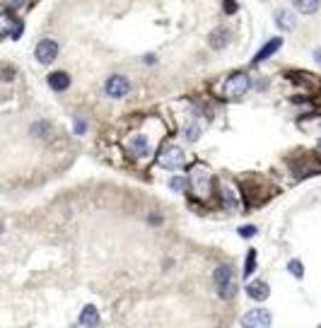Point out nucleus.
<instances>
[{
    "label": "nucleus",
    "instance_id": "obj_26",
    "mask_svg": "<svg viewBox=\"0 0 321 328\" xmlns=\"http://www.w3.org/2000/svg\"><path fill=\"white\" fill-rule=\"evenodd\" d=\"M319 152H321V140H319Z\"/></svg>",
    "mask_w": 321,
    "mask_h": 328
},
{
    "label": "nucleus",
    "instance_id": "obj_1",
    "mask_svg": "<svg viewBox=\"0 0 321 328\" xmlns=\"http://www.w3.org/2000/svg\"><path fill=\"white\" fill-rule=\"evenodd\" d=\"M249 89H251V77L244 75V73H237L225 82V97L227 99H242Z\"/></svg>",
    "mask_w": 321,
    "mask_h": 328
},
{
    "label": "nucleus",
    "instance_id": "obj_15",
    "mask_svg": "<svg viewBox=\"0 0 321 328\" xmlns=\"http://www.w3.org/2000/svg\"><path fill=\"white\" fill-rule=\"evenodd\" d=\"M213 278H215V285H217V287H222V285H227V283L234 280V275H232V268H229V265H220V268L215 270V275H213Z\"/></svg>",
    "mask_w": 321,
    "mask_h": 328
},
{
    "label": "nucleus",
    "instance_id": "obj_22",
    "mask_svg": "<svg viewBox=\"0 0 321 328\" xmlns=\"http://www.w3.org/2000/svg\"><path fill=\"white\" fill-rule=\"evenodd\" d=\"M239 237H244V239H251V237H256V227H253V224L242 227V229H239Z\"/></svg>",
    "mask_w": 321,
    "mask_h": 328
},
{
    "label": "nucleus",
    "instance_id": "obj_19",
    "mask_svg": "<svg viewBox=\"0 0 321 328\" xmlns=\"http://www.w3.org/2000/svg\"><path fill=\"white\" fill-rule=\"evenodd\" d=\"M253 268H256V251H249V256H247V268H244V278H249L253 273Z\"/></svg>",
    "mask_w": 321,
    "mask_h": 328
},
{
    "label": "nucleus",
    "instance_id": "obj_10",
    "mask_svg": "<svg viewBox=\"0 0 321 328\" xmlns=\"http://www.w3.org/2000/svg\"><path fill=\"white\" fill-rule=\"evenodd\" d=\"M227 41H229V32L225 29V27H217L213 34H210V48H215V51H220V48H225L227 46Z\"/></svg>",
    "mask_w": 321,
    "mask_h": 328
},
{
    "label": "nucleus",
    "instance_id": "obj_4",
    "mask_svg": "<svg viewBox=\"0 0 321 328\" xmlns=\"http://www.w3.org/2000/svg\"><path fill=\"white\" fill-rule=\"evenodd\" d=\"M104 92L111 97V99H123L128 92H131V82L123 77V75H111L104 85Z\"/></svg>",
    "mask_w": 321,
    "mask_h": 328
},
{
    "label": "nucleus",
    "instance_id": "obj_24",
    "mask_svg": "<svg viewBox=\"0 0 321 328\" xmlns=\"http://www.w3.org/2000/svg\"><path fill=\"white\" fill-rule=\"evenodd\" d=\"M85 128H87V126H85V121H82V118H77V121H75V131L82 135V133H85Z\"/></svg>",
    "mask_w": 321,
    "mask_h": 328
},
{
    "label": "nucleus",
    "instance_id": "obj_6",
    "mask_svg": "<svg viewBox=\"0 0 321 328\" xmlns=\"http://www.w3.org/2000/svg\"><path fill=\"white\" fill-rule=\"evenodd\" d=\"M126 145H128V150L136 154V157H147V154L152 152V143H150L147 135H143V133L131 135V138L126 140Z\"/></svg>",
    "mask_w": 321,
    "mask_h": 328
},
{
    "label": "nucleus",
    "instance_id": "obj_21",
    "mask_svg": "<svg viewBox=\"0 0 321 328\" xmlns=\"http://www.w3.org/2000/svg\"><path fill=\"white\" fill-rule=\"evenodd\" d=\"M169 188H172V191H177V193L183 191V188H186V179H183V176H174V179L169 181Z\"/></svg>",
    "mask_w": 321,
    "mask_h": 328
},
{
    "label": "nucleus",
    "instance_id": "obj_23",
    "mask_svg": "<svg viewBox=\"0 0 321 328\" xmlns=\"http://www.w3.org/2000/svg\"><path fill=\"white\" fill-rule=\"evenodd\" d=\"M222 7H225V12H227V15H234V12H237V2H234V0H225V5H222Z\"/></svg>",
    "mask_w": 321,
    "mask_h": 328
},
{
    "label": "nucleus",
    "instance_id": "obj_20",
    "mask_svg": "<svg viewBox=\"0 0 321 328\" xmlns=\"http://www.w3.org/2000/svg\"><path fill=\"white\" fill-rule=\"evenodd\" d=\"M287 270H290V273H292L295 278H302V275H304V265H302V263H299L297 258L287 263Z\"/></svg>",
    "mask_w": 321,
    "mask_h": 328
},
{
    "label": "nucleus",
    "instance_id": "obj_8",
    "mask_svg": "<svg viewBox=\"0 0 321 328\" xmlns=\"http://www.w3.org/2000/svg\"><path fill=\"white\" fill-rule=\"evenodd\" d=\"M247 294L256 299V302H263L268 294H271V290H268V285L263 283V280H256V283H249L247 285Z\"/></svg>",
    "mask_w": 321,
    "mask_h": 328
},
{
    "label": "nucleus",
    "instance_id": "obj_11",
    "mask_svg": "<svg viewBox=\"0 0 321 328\" xmlns=\"http://www.w3.org/2000/svg\"><path fill=\"white\" fill-rule=\"evenodd\" d=\"M48 87L56 89V92H63L70 87V77L68 73H51L48 75Z\"/></svg>",
    "mask_w": 321,
    "mask_h": 328
},
{
    "label": "nucleus",
    "instance_id": "obj_2",
    "mask_svg": "<svg viewBox=\"0 0 321 328\" xmlns=\"http://www.w3.org/2000/svg\"><path fill=\"white\" fill-rule=\"evenodd\" d=\"M186 162V154L179 145H164L160 150V164L164 169H181Z\"/></svg>",
    "mask_w": 321,
    "mask_h": 328
},
{
    "label": "nucleus",
    "instance_id": "obj_14",
    "mask_svg": "<svg viewBox=\"0 0 321 328\" xmlns=\"http://www.w3.org/2000/svg\"><path fill=\"white\" fill-rule=\"evenodd\" d=\"M80 324L82 326H97L99 324V314H97V309L92 304H87L82 309V314H80Z\"/></svg>",
    "mask_w": 321,
    "mask_h": 328
},
{
    "label": "nucleus",
    "instance_id": "obj_13",
    "mask_svg": "<svg viewBox=\"0 0 321 328\" xmlns=\"http://www.w3.org/2000/svg\"><path fill=\"white\" fill-rule=\"evenodd\" d=\"M321 0H292V7L302 12V15H314L319 10Z\"/></svg>",
    "mask_w": 321,
    "mask_h": 328
},
{
    "label": "nucleus",
    "instance_id": "obj_25",
    "mask_svg": "<svg viewBox=\"0 0 321 328\" xmlns=\"http://www.w3.org/2000/svg\"><path fill=\"white\" fill-rule=\"evenodd\" d=\"M314 61L321 66V48H317V51H314Z\"/></svg>",
    "mask_w": 321,
    "mask_h": 328
},
{
    "label": "nucleus",
    "instance_id": "obj_7",
    "mask_svg": "<svg viewBox=\"0 0 321 328\" xmlns=\"http://www.w3.org/2000/svg\"><path fill=\"white\" fill-rule=\"evenodd\" d=\"M56 56H58V44L56 41H51V39H44V41H39L36 44V61L39 63H51V61H56Z\"/></svg>",
    "mask_w": 321,
    "mask_h": 328
},
{
    "label": "nucleus",
    "instance_id": "obj_5",
    "mask_svg": "<svg viewBox=\"0 0 321 328\" xmlns=\"http://www.w3.org/2000/svg\"><path fill=\"white\" fill-rule=\"evenodd\" d=\"M271 314L266 311V309H251L249 314H244V319H242V324L249 328H268L271 326Z\"/></svg>",
    "mask_w": 321,
    "mask_h": 328
},
{
    "label": "nucleus",
    "instance_id": "obj_17",
    "mask_svg": "<svg viewBox=\"0 0 321 328\" xmlns=\"http://www.w3.org/2000/svg\"><path fill=\"white\" fill-rule=\"evenodd\" d=\"M183 138H186L188 143H196V140L201 138V126H198V123H188V126L183 128Z\"/></svg>",
    "mask_w": 321,
    "mask_h": 328
},
{
    "label": "nucleus",
    "instance_id": "obj_16",
    "mask_svg": "<svg viewBox=\"0 0 321 328\" xmlns=\"http://www.w3.org/2000/svg\"><path fill=\"white\" fill-rule=\"evenodd\" d=\"M222 203L227 205V210H237L239 208V203H237V198H234L229 186H222Z\"/></svg>",
    "mask_w": 321,
    "mask_h": 328
},
{
    "label": "nucleus",
    "instance_id": "obj_18",
    "mask_svg": "<svg viewBox=\"0 0 321 328\" xmlns=\"http://www.w3.org/2000/svg\"><path fill=\"white\" fill-rule=\"evenodd\" d=\"M12 24H15V20H12L10 15H0V36L7 34V32L12 34Z\"/></svg>",
    "mask_w": 321,
    "mask_h": 328
},
{
    "label": "nucleus",
    "instance_id": "obj_3",
    "mask_svg": "<svg viewBox=\"0 0 321 328\" xmlns=\"http://www.w3.org/2000/svg\"><path fill=\"white\" fill-rule=\"evenodd\" d=\"M191 188H193V193L198 198H208L210 196V172H208L206 167H193V172H191Z\"/></svg>",
    "mask_w": 321,
    "mask_h": 328
},
{
    "label": "nucleus",
    "instance_id": "obj_12",
    "mask_svg": "<svg viewBox=\"0 0 321 328\" xmlns=\"http://www.w3.org/2000/svg\"><path fill=\"white\" fill-rule=\"evenodd\" d=\"M280 46H283V39H271V41H268V44L263 46V48H261V51H258V53H256V58H253V63H261V61H266V58H271V56H273L275 51H278V48H280Z\"/></svg>",
    "mask_w": 321,
    "mask_h": 328
},
{
    "label": "nucleus",
    "instance_id": "obj_9",
    "mask_svg": "<svg viewBox=\"0 0 321 328\" xmlns=\"http://www.w3.org/2000/svg\"><path fill=\"white\" fill-rule=\"evenodd\" d=\"M275 24H278L283 32H292V29L297 27V20H295V15H292L290 10H278V12H275Z\"/></svg>",
    "mask_w": 321,
    "mask_h": 328
}]
</instances>
